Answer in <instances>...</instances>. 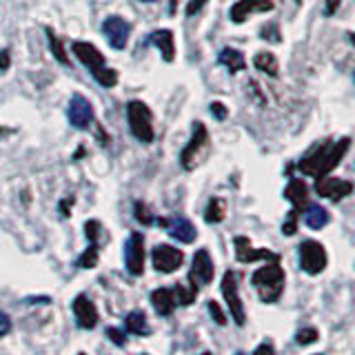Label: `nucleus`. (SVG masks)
<instances>
[{"label": "nucleus", "mask_w": 355, "mask_h": 355, "mask_svg": "<svg viewBox=\"0 0 355 355\" xmlns=\"http://www.w3.org/2000/svg\"><path fill=\"white\" fill-rule=\"evenodd\" d=\"M351 149V138H340L338 142H322L318 147L311 149L302 160L297 162V169L302 171L304 175H311V178H324L329 175L336 166L342 162L344 155L349 153Z\"/></svg>", "instance_id": "f257e3e1"}, {"label": "nucleus", "mask_w": 355, "mask_h": 355, "mask_svg": "<svg viewBox=\"0 0 355 355\" xmlns=\"http://www.w3.org/2000/svg\"><path fill=\"white\" fill-rule=\"evenodd\" d=\"M71 51L76 53V58L80 60L89 71H92L94 80L105 87V89H111L118 85V71L107 67L105 62V53H100V49L92 42H85V40H76L71 42Z\"/></svg>", "instance_id": "f03ea898"}, {"label": "nucleus", "mask_w": 355, "mask_h": 355, "mask_svg": "<svg viewBox=\"0 0 355 355\" xmlns=\"http://www.w3.org/2000/svg\"><path fill=\"white\" fill-rule=\"evenodd\" d=\"M251 284L258 288V295L264 304H273L280 300L284 291V271L277 262H271L266 266H260L251 275Z\"/></svg>", "instance_id": "7ed1b4c3"}, {"label": "nucleus", "mask_w": 355, "mask_h": 355, "mask_svg": "<svg viewBox=\"0 0 355 355\" xmlns=\"http://www.w3.org/2000/svg\"><path fill=\"white\" fill-rule=\"evenodd\" d=\"M211 151V138H209V131L205 127V122L196 120L193 122V131H191V138L184 144V149L180 153V164L184 171H193L196 166L202 164V160H207V155Z\"/></svg>", "instance_id": "20e7f679"}, {"label": "nucleus", "mask_w": 355, "mask_h": 355, "mask_svg": "<svg viewBox=\"0 0 355 355\" xmlns=\"http://www.w3.org/2000/svg\"><path fill=\"white\" fill-rule=\"evenodd\" d=\"M127 122L131 136L142 144H151L155 138L153 131V114L142 100H129L127 103Z\"/></svg>", "instance_id": "39448f33"}, {"label": "nucleus", "mask_w": 355, "mask_h": 355, "mask_svg": "<svg viewBox=\"0 0 355 355\" xmlns=\"http://www.w3.org/2000/svg\"><path fill=\"white\" fill-rule=\"evenodd\" d=\"M300 253V269L309 275H320L322 271L327 269L329 258H327V249L322 247L320 242L315 240H304L297 247Z\"/></svg>", "instance_id": "423d86ee"}, {"label": "nucleus", "mask_w": 355, "mask_h": 355, "mask_svg": "<svg viewBox=\"0 0 355 355\" xmlns=\"http://www.w3.org/2000/svg\"><path fill=\"white\" fill-rule=\"evenodd\" d=\"M222 295H225V302L229 306V313L233 318L238 327L247 324V313H244V304H242V297L238 291V275L233 271H227L225 277H222Z\"/></svg>", "instance_id": "0eeeda50"}, {"label": "nucleus", "mask_w": 355, "mask_h": 355, "mask_svg": "<svg viewBox=\"0 0 355 355\" xmlns=\"http://www.w3.org/2000/svg\"><path fill=\"white\" fill-rule=\"evenodd\" d=\"M151 262L153 269L158 273H173L175 269H180L184 262V253L180 249L171 247V244H158L151 251Z\"/></svg>", "instance_id": "6e6552de"}, {"label": "nucleus", "mask_w": 355, "mask_h": 355, "mask_svg": "<svg viewBox=\"0 0 355 355\" xmlns=\"http://www.w3.org/2000/svg\"><path fill=\"white\" fill-rule=\"evenodd\" d=\"M67 118H69L71 127L76 129H89L94 125V107L83 94H73L69 100V109H67Z\"/></svg>", "instance_id": "1a4fd4ad"}, {"label": "nucleus", "mask_w": 355, "mask_h": 355, "mask_svg": "<svg viewBox=\"0 0 355 355\" xmlns=\"http://www.w3.org/2000/svg\"><path fill=\"white\" fill-rule=\"evenodd\" d=\"M103 33L107 42L111 44L114 49H125L127 42H129V36H131V25L120 16H107L103 20Z\"/></svg>", "instance_id": "9d476101"}, {"label": "nucleus", "mask_w": 355, "mask_h": 355, "mask_svg": "<svg viewBox=\"0 0 355 355\" xmlns=\"http://www.w3.org/2000/svg\"><path fill=\"white\" fill-rule=\"evenodd\" d=\"M125 264L131 275L144 273V238L138 231H133L125 242Z\"/></svg>", "instance_id": "9b49d317"}, {"label": "nucleus", "mask_w": 355, "mask_h": 355, "mask_svg": "<svg viewBox=\"0 0 355 355\" xmlns=\"http://www.w3.org/2000/svg\"><path fill=\"white\" fill-rule=\"evenodd\" d=\"M315 193L320 198H329L333 202H340L347 196L353 193V182L349 180H342V178H318L315 180Z\"/></svg>", "instance_id": "f8f14e48"}, {"label": "nucleus", "mask_w": 355, "mask_h": 355, "mask_svg": "<svg viewBox=\"0 0 355 355\" xmlns=\"http://www.w3.org/2000/svg\"><path fill=\"white\" fill-rule=\"evenodd\" d=\"M214 260H211V255L207 249H198L193 260H191V273H189V280H191L196 286H207L214 282Z\"/></svg>", "instance_id": "ddd939ff"}, {"label": "nucleus", "mask_w": 355, "mask_h": 355, "mask_svg": "<svg viewBox=\"0 0 355 355\" xmlns=\"http://www.w3.org/2000/svg\"><path fill=\"white\" fill-rule=\"evenodd\" d=\"M233 244H236V258L238 262L242 264H249V262H258V260H266V262H280V255L269 251V249H253V244L249 238L244 236H238L236 240H233Z\"/></svg>", "instance_id": "4468645a"}, {"label": "nucleus", "mask_w": 355, "mask_h": 355, "mask_svg": "<svg viewBox=\"0 0 355 355\" xmlns=\"http://www.w3.org/2000/svg\"><path fill=\"white\" fill-rule=\"evenodd\" d=\"M273 7H275L273 0H238V3L231 7L229 18L231 22H236V25H242L251 14H266V11H271Z\"/></svg>", "instance_id": "2eb2a0df"}, {"label": "nucleus", "mask_w": 355, "mask_h": 355, "mask_svg": "<svg viewBox=\"0 0 355 355\" xmlns=\"http://www.w3.org/2000/svg\"><path fill=\"white\" fill-rule=\"evenodd\" d=\"M160 227H164L166 231H169V236L178 242H182V244H191L196 242L198 238V231L196 227L191 225V220H187L182 216H178V218H169V220H160Z\"/></svg>", "instance_id": "dca6fc26"}, {"label": "nucleus", "mask_w": 355, "mask_h": 355, "mask_svg": "<svg viewBox=\"0 0 355 355\" xmlns=\"http://www.w3.org/2000/svg\"><path fill=\"white\" fill-rule=\"evenodd\" d=\"M71 309H73V315H76L78 327H80V329H87V331L96 329L98 320H100V318H98V309L94 306V302H92V300H89L87 295H76Z\"/></svg>", "instance_id": "f3484780"}, {"label": "nucleus", "mask_w": 355, "mask_h": 355, "mask_svg": "<svg viewBox=\"0 0 355 355\" xmlns=\"http://www.w3.org/2000/svg\"><path fill=\"white\" fill-rule=\"evenodd\" d=\"M149 42L160 49L164 62H173L175 58V36L171 29H155L149 33Z\"/></svg>", "instance_id": "a211bd4d"}, {"label": "nucleus", "mask_w": 355, "mask_h": 355, "mask_svg": "<svg viewBox=\"0 0 355 355\" xmlns=\"http://www.w3.org/2000/svg\"><path fill=\"white\" fill-rule=\"evenodd\" d=\"M284 196L288 202L293 205V211H297V214H302V209L306 207V200H309V189L302 180H297V178H293V180H288L286 189H284Z\"/></svg>", "instance_id": "6ab92c4d"}, {"label": "nucleus", "mask_w": 355, "mask_h": 355, "mask_svg": "<svg viewBox=\"0 0 355 355\" xmlns=\"http://www.w3.org/2000/svg\"><path fill=\"white\" fill-rule=\"evenodd\" d=\"M151 304L155 309V313L166 318V315H171L173 311H175V300H173V293H171V288H166V286H160V288H155V291L151 293Z\"/></svg>", "instance_id": "aec40b11"}, {"label": "nucleus", "mask_w": 355, "mask_h": 355, "mask_svg": "<svg viewBox=\"0 0 355 355\" xmlns=\"http://www.w3.org/2000/svg\"><path fill=\"white\" fill-rule=\"evenodd\" d=\"M218 62H220L222 67H227V69H229L231 73L244 71V67H247V60H244L242 51L233 49V47L220 49V53H218Z\"/></svg>", "instance_id": "412c9836"}, {"label": "nucleus", "mask_w": 355, "mask_h": 355, "mask_svg": "<svg viewBox=\"0 0 355 355\" xmlns=\"http://www.w3.org/2000/svg\"><path fill=\"white\" fill-rule=\"evenodd\" d=\"M329 222H331V214H329L324 207H320V205L306 207V211H304V225L309 229L320 231V229H324Z\"/></svg>", "instance_id": "4be33fe9"}, {"label": "nucleus", "mask_w": 355, "mask_h": 355, "mask_svg": "<svg viewBox=\"0 0 355 355\" xmlns=\"http://www.w3.org/2000/svg\"><path fill=\"white\" fill-rule=\"evenodd\" d=\"M253 64H255V69L266 73V76H271V78H277L280 76V67H277V58L271 53V51H258L255 53V58H253Z\"/></svg>", "instance_id": "5701e85b"}, {"label": "nucleus", "mask_w": 355, "mask_h": 355, "mask_svg": "<svg viewBox=\"0 0 355 355\" xmlns=\"http://www.w3.org/2000/svg\"><path fill=\"white\" fill-rule=\"evenodd\" d=\"M125 329L129 333H133V336H149L151 333L144 311H131V313L125 318Z\"/></svg>", "instance_id": "b1692460"}, {"label": "nucleus", "mask_w": 355, "mask_h": 355, "mask_svg": "<svg viewBox=\"0 0 355 355\" xmlns=\"http://www.w3.org/2000/svg\"><path fill=\"white\" fill-rule=\"evenodd\" d=\"M171 293H173V300H175V304H180V306H189L191 302H196V297H198V286L189 280L187 284H175L171 288Z\"/></svg>", "instance_id": "393cba45"}, {"label": "nucleus", "mask_w": 355, "mask_h": 355, "mask_svg": "<svg viewBox=\"0 0 355 355\" xmlns=\"http://www.w3.org/2000/svg\"><path fill=\"white\" fill-rule=\"evenodd\" d=\"M227 218V202L222 198H211L205 209V220L209 225H218Z\"/></svg>", "instance_id": "a878e982"}, {"label": "nucleus", "mask_w": 355, "mask_h": 355, "mask_svg": "<svg viewBox=\"0 0 355 355\" xmlns=\"http://www.w3.org/2000/svg\"><path fill=\"white\" fill-rule=\"evenodd\" d=\"M44 33H47V40H49V49H51V53H53V58L58 60L60 64H69V55H67V51H64V44H62V40H60V36L55 33L51 27H44Z\"/></svg>", "instance_id": "bb28decb"}, {"label": "nucleus", "mask_w": 355, "mask_h": 355, "mask_svg": "<svg viewBox=\"0 0 355 355\" xmlns=\"http://www.w3.org/2000/svg\"><path fill=\"white\" fill-rule=\"evenodd\" d=\"M100 249H98V244H89V247L83 251V255L78 258V266L80 269H94V266L98 264V253Z\"/></svg>", "instance_id": "cd10ccee"}, {"label": "nucleus", "mask_w": 355, "mask_h": 355, "mask_svg": "<svg viewBox=\"0 0 355 355\" xmlns=\"http://www.w3.org/2000/svg\"><path fill=\"white\" fill-rule=\"evenodd\" d=\"M318 338H320V333L313 327H304V329H300L295 333V342L300 344V347H309V344L318 342Z\"/></svg>", "instance_id": "c85d7f7f"}, {"label": "nucleus", "mask_w": 355, "mask_h": 355, "mask_svg": "<svg viewBox=\"0 0 355 355\" xmlns=\"http://www.w3.org/2000/svg\"><path fill=\"white\" fill-rule=\"evenodd\" d=\"M133 216H136V220L140 222V225L144 227H151L153 225V214H151V209L144 205V202H136V207H133Z\"/></svg>", "instance_id": "c756f323"}, {"label": "nucleus", "mask_w": 355, "mask_h": 355, "mask_svg": "<svg viewBox=\"0 0 355 355\" xmlns=\"http://www.w3.org/2000/svg\"><path fill=\"white\" fill-rule=\"evenodd\" d=\"M85 233H87L89 244H98L100 236H103V225H100L98 220H89L85 222Z\"/></svg>", "instance_id": "7c9ffc66"}, {"label": "nucleus", "mask_w": 355, "mask_h": 355, "mask_svg": "<svg viewBox=\"0 0 355 355\" xmlns=\"http://www.w3.org/2000/svg\"><path fill=\"white\" fill-rule=\"evenodd\" d=\"M260 38H262V40H269V42H275V44H280V42H282L280 29H277L275 22H269V25H262V29H260Z\"/></svg>", "instance_id": "2f4dec72"}, {"label": "nucleus", "mask_w": 355, "mask_h": 355, "mask_svg": "<svg viewBox=\"0 0 355 355\" xmlns=\"http://www.w3.org/2000/svg\"><path fill=\"white\" fill-rule=\"evenodd\" d=\"M207 306H209V315L216 320V324L225 327V324H227V315H225V311L220 309V304H218V302H214V300H211V302H209Z\"/></svg>", "instance_id": "473e14b6"}, {"label": "nucleus", "mask_w": 355, "mask_h": 355, "mask_svg": "<svg viewBox=\"0 0 355 355\" xmlns=\"http://www.w3.org/2000/svg\"><path fill=\"white\" fill-rule=\"evenodd\" d=\"M297 211L291 209V214L286 216V222L282 225V231H284V236H293V233L297 231Z\"/></svg>", "instance_id": "72a5a7b5"}, {"label": "nucleus", "mask_w": 355, "mask_h": 355, "mask_svg": "<svg viewBox=\"0 0 355 355\" xmlns=\"http://www.w3.org/2000/svg\"><path fill=\"white\" fill-rule=\"evenodd\" d=\"M107 336H109L111 342L116 344V347H125V344H127L125 331H120V329H116V327H109V329H107Z\"/></svg>", "instance_id": "f704fd0d"}, {"label": "nucleus", "mask_w": 355, "mask_h": 355, "mask_svg": "<svg viewBox=\"0 0 355 355\" xmlns=\"http://www.w3.org/2000/svg\"><path fill=\"white\" fill-rule=\"evenodd\" d=\"M211 114H214V118L216 120H227V116H229V111H227V107L222 105V103H211Z\"/></svg>", "instance_id": "c9c22d12"}, {"label": "nucleus", "mask_w": 355, "mask_h": 355, "mask_svg": "<svg viewBox=\"0 0 355 355\" xmlns=\"http://www.w3.org/2000/svg\"><path fill=\"white\" fill-rule=\"evenodd\" d=\"M209 3V0H189V3H187V16H196L198 14V11L200 9H202L205 5Z\"/></svg>", "instance_id": "e433bc0d"}, {"label": "nucleus", "mask_w": 355, "mask_h": 355, "mask_svg": "<svg viewBox=\"0 0 355 355\" xmlns=\"http://www.w3.org/2000/svg\"><path fill=\"white\" fill-rule=\"evenodd\" d=\"M9 331H11V318L5 311H0V338H5Z\"/></svg>", "instance_id": "4c0bfd02"}, {"label": "nucleus", "mask_w": 355, "mask_h": 355, "mask_svg": "<svg viewBox=\"0 0 355 355\" xmlns=\"http://www.w3.org/2000/svg\"><path fill=\"white\" fill-rule=\"evenodd\" d=\"M253 355H275V347H273L269 340H264L260 347L253 351Z\"/></svg>", "instance_id": "58836bf2"}, {"label": "nucleus", "mask_w": 355, "mask_h": 355, "mask_svg": "<svg viewBox=\"0 0 355 355\" xmlns=\"http://www.w3.org/2000/svg\"><path fill=\"white\" fill-rule=\"evenodd\" d=\"M9 64H11V53H9V49H3L0 51V71H7Z\"/></svg>", "instance_id": "ea45409f"}, {"label": "nucleus", "mask_w": 355, "mask_h": 355, "mask_svg": "<svg viewBox=\"0 0 355 355\" xmlns=\"http://www.w3.org/2000/svg\"><path fill=\"white\" fill-rule=\"evenodd\" d=\"M342 5V0H327V9H324V14L327 16H333L338 11V7Z\"/></svg>", "instance_id": "a19ab883"}, {"label": "nucleus", "mask_w": 355, "mask_h": 355, "mask_svg": "<svg viewBox=\"0 0 355 355\" xmlns=\"http://www.w3.org/2000/svg\"><path fill=\"white\" fill-rule=\"evenodd\" d=\"M71 207H73V198H64L62 202H60V214H62V218L69 216V209Z\"/></svg>", "instance_id": "79ce46f5"}, {"label": "nucleus", "mask_w": 355, "mask_h": 355, "mask_svg": "<svg viewBox=\"0 0 355 355\" xmlns=\"http://www.w3.org/2000/svg\"><path fill=\"white\" fill-rule=\"evenodd\" d=\"M175 11H178V0H169V14L175 16Z\"/></svg>", "instance_id": "37998d69"}, {"label": "nucleus", "mask_w": 355, "mask_h": 355, "mask_svg": "<svg viewBox=\"0 0 355 355\" xmlns=\"http://www.w3.org/2000/svg\"><path fill=\"white\" fill-rule=\"evenodd\" d=\"M140 3H155V0H140Z\"/></svg>", "instance_id": "c03bdc74"}, {"label": "nucleus", "mask_w": 355, "mask_h": 355, "mask_svg": "<svg viewBox=\"0 0 355 355\" xmlns=\"http://www.w3.org/2000/svg\"><path fill=\"white\" fill-rule=\"evenodd\" d=\"M200 355H211V353H209V351H205V353H200Z\"/></svg>", "instance_id": "a18cd8bd"}, {"label": "nucleus", "mask_w": 355, "mask_h": 355, "mask_svg": "<svg viewBox=\"0 0 355 355\" xmlns=\"http://www.w3.org/2000/svg\"><path fill=\"white\" fill-rule=\"evenodd\" d=\"M236 355H247V353H242V351H238V353H236Z\"/></svg>", "instance_id": "49530a36"}, {"label": "nucleus", "mask_w": 355, "mask_h": 355, "mask_svg": "<svg viewBox=\"0 0 355 355\" xmlns=\"http://www.w3.org/2000/svg\"><path fill=\"white\" fill-rule=\"evenodd\" d=\"M144 355H147V353H144Z\"/></svg>", "instance_id": "de8ad7c7"}, {"label": "nucleus", "mask_w": 355, "mask_h": 355, "mask_svg": "<svg viewBox=\"0 0 355 355\" xmlns=\"http://www.w3.org/2000/svg\"><path fill=\"white\" fill-rule=\"evenodd\" d=\"M80 355H83V353H80Z\"/></svg>", "instance_id": "09e8293b"}]
</instances>
